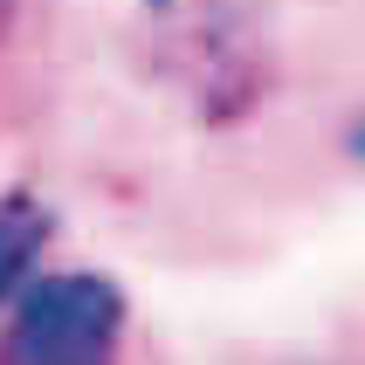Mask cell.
<instances>
[{
	"mask_svg": "<svg viewBox=\"0 0 365 365\" xmlns=\"http://www.w3.org/2000/svg\"><path fill=\"white\" fill-rule=\"evenodd\" d=\"M41 235H48V214L28 200H0V304L7 297H21V283H28V262H35Z\"/></svg>",
	"mask_w": 365,
	"mask_h": 365,
	"instance_id": "obj_3",
	"label": "cell"
},
{
	"mask_svg": "<svg viewBox=\"0 0 365 365\" xmlns=\"http://www.w3.org/2000/svg\"><path fill=\"white\" fill-rule=\"evenodd\" d=\"M145 7H152V28L165 41V69L186 90H200L207 118H235L262 83L248 7L242 0H145Z\"/></svg>",
	"mask_w": 365,
	"mask_h": 365,
	"instance_id": "obj_2",
	"label": "cell"
},
{
	"mask_svg": "<svg viewBox=\"0 0 365 365\" xmlns=\"http://www.w3.org/2000/svg\"><path fill=\"white\" fill-rule=\"evenodd\" d=\"M124 345V289L90 269L35 276L14 297L7 365H118Z\"/></svg>",
	"mask_w": 365,
	"mask_h": 365,
	"instance_id": "obj_1",
	"label": "cell"
},
{
	"mask_svg": "<svg viewBox=\"0 0 365 365\" xmlns=\"http://www.w3.org/2000/svg\"><path fill=\"white\" fill-rule=\"evenodd\" d=\"M7 21H14V0H0V35H7Z\"/></svg>",
	"mask_w": 365,
	"mask_h": 365,
	"instance_id": "obj_4",
	"label": "cell"
}]
</instances>
